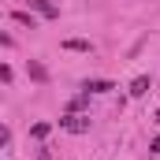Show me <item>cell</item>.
Instances as JSON below:
<instances>
[{
	"label": "cell",
	"mask_w": 160,
	"mask_h": 160,
	"mask_svg": "<svg viewBox=\"0 0 160 160\" xmlns=\"http://www.w3.org/2000/svg\"><path fill=\"white\" fill-rule=\"evenodd\" d=\"M26 4L38 11L41 19H60V8H56V4H48V0H26Z\"/></svg>",
	"instance_id": "obj_2"
},
{
	"label": "cell",
	"mask_w": 160,
	"mask_h": 160,
	"mask_svg": "<svg viewBox=\"0 0 160 160\" xmlns=\"http://www.w3.org/2000/svg\"><path fill=\"white\" fill-rule=\"evenodd\" d=\"M108 89H116V82H108V78H86L82 82V93H108Z\"/></svg>",
	"instance_id": "obj_3"
},
{
	"label": "cell",
	"mask_w": 160,
	"mask_h": 160,
	"mask_svg": "<svg viewBox=\"0 0 160 160\" xmlns=\"http://www.w3.org/2000/svg\"><path fill=\"white\" fill-rule=\"evenodd\" d=\"M153 119H157V123H160V108H157V112H153Z\"/></svg>",
	"instance_id": "obj_13"
},
{
	"label": "cell",
	"mask_w": 160,
	"mask_h": 160,
	"mask_svg": "<svg viewBox=\"0 0 160 160\" xmlns=\"http://www.w3.org/2000/svg\"><path fill=\"white\" fill-rule=\"evenodd\" d=\"M149 153H160V134L153 138V142H149Z\"/></svg>",
	"instance_id": "obj_11"
},
{
	"label": "cell",
	"mask_w": 160,
	"mask_h": 160,
	"mask_svg": "<svg viewBox=\"0 0 160 160\" xmlns=\"http://www.w3.org/2000/svg\"><path fill=\"white\" fill-rule=\"evenodd\" d=\"M8 138H11V134H8V127H0V145H8Z\"/></svg>",
	"instance_id": "obj_12"
},
{
	"label": "cell",
	"mask_w": 160,
	"mask_h": 160,
	"mask_svg": "<svg viewBox=\"0 0 160 160\" xmlns=\"http://www.w3.org/2000/svg\"><path fill=\"white\" fill-rule=\"evenodd\" d=\"M63 130H71V134H86L89 130V116H78V112H67L63 119H60Z\"/></svg>",
	"instance_id": "obj_1"
},
{
	"label": "cell",
	"mask_w": 160,
	"mask_h": 160,
	"mask_svg": "<svg viewBox=\"0 0 160 160\" xmlns=\"http://www.w3.org/2000/svg\"><path fill=\"white\" fill-rule=\"evenodd\" d=\"M11 19H15V22H19V26H30V30H38V19H34V15H30V11H15V15H11Z\"/></svg>",
	"instance_id": "obj_7"
},
{
	"label": "cell",
	"mask_w": 160,
	"mask_h": 160,
	"mask_svg": "<svg viewBox=\"0 0 160 160\" xmlns=\"http://www.w3.org/2000/svg\"><path fill=\"white\" fill-rule=\"evenodd\" d=\"M60 48H67V52H93V45H89V41H82V38H67Z\"/></svg>",
	"instance_id": "obj_5"
},
{
	"label": "cell",
	"mask_w": 160,
	"mask_h": 160,
	"mask_svg": "<svg viewBox=\"0 0 160 160\" xmlns=\"http://www.w3.org/2000/svg\"><path fill=\"white\" fill-rule=\"evenodd\" d=\"M0 82H11V67H0Z\"/></svg>",
	"instance_id": "obj_9"
},
{
	"label": "cell",
	"mask_w": 160,
	"mask_h": 160,
	"mask_svg": "<svg viewBox=\"0 0 160 160\" xmlns=\"http://www.w3.org/2000/svg\"><path fill=\"white\" fill-rule=\"evenodd\" d=\"M149 86H153L149 75H138V78L130 82V97H145V93H149Z\"/></svg>",
	"instance_id": "obj_4"
},
{
	"label": "cell",
	"mask_w": 160,
	"mask_h": 160,
	"mask_svg": "<svg viewBox=\"0 0 160 160\" xmlns=\"http://www.w3.org/2000/svg\"><path fill=\"white\" fill-rule=\"evenodd\" d=\"M26 71H30V78H34V82H48V71H45V63H38V60H30Z\"/></svg>",
	"instance_id": "obj_6"
},
{
	"label": "cell",
	"mask_w": 160,
	"mask_h": 160,
	"mask_svg": "<svg viewBox=\"0 0 160 160\" xmlns=\"http://www.w3.org/2000/svg\"><path fill=\"white\" fill-rule=\"evenodd\" d=\"M0 45H4V48H11V45H15V38H8V34H0Z\"/></svg>",
	"instance_id": "obj_10"
},
{
	"label": "cell",
	"mask_w": 160,
	"mask_h": 160,
	"mask_svg": "<svg viewBox=\"0 0 160 160\" xmlns=\"http://www.w3.org/2000/svg\"><path fill=\"white\" fill-rule=\"evenodd\" d=\"M48 130H52L48 123H34V127H30V134H34V138H48Z\"/></svg>",
	"instance_id": "obj_8"
}]
</instances>
